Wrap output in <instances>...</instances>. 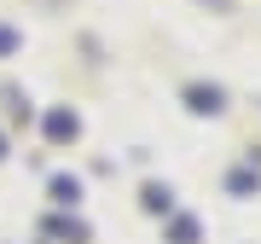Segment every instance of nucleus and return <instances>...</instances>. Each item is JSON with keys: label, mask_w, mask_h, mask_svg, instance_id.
<instances>
[]
</instances>
